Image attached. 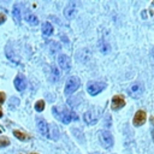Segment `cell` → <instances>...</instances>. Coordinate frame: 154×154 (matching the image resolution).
<instances>
[{
    "label": "cell",
    "mask_w": 154,
    "mask_h": 154,
    "mask_svg": "<svg viewBox=\"0 0 154 154\" xmlns=\"http://www.w3.org/2000/svg\"><path fill=\"white\" fill-rule=\"evenodd\" d=\"M101 118V109L97 107H91L83 114V120L87 125H95Z\"/></svg>",
    "instance_id": "6da1fadb"
},
{
    "label": "cell",
    "mask_w": 154,
    "mask_h": 154,
    "mask_svg": "<svg viewBox=\"0 0 154 154\" xmlns=\"http://www.w3.org/2000/svg\"><path fill=\"white\" fill-rule=\"evenodd\" d=\"M81 85V81L77 76H71L67 78L66 83H65V89H64V93L65 95H72Z\"/></svg>",
    "instance_id": "7a4b0ae2"
},
{
    "label": "cell",
    "mask_w": 154,
    "mask_h": 154,
    "mask_svg": "<svg viewBox=\"0 0 154 154\" xmlns=\"http://www.w3.org/2000/svg\"><path fill=\"white\" fill-rule=\"evenodd\" d=\"M99 140H100V143L103 148L106 149H109L113 147V143H114V140H113V136L112 134L108 131V130H101L99 132Z\"/></svg>",
    "instance_id": "3957f363"
},
{
    "label": "cell",
    "mask_w": 154,
    "mask_h": 154,
    "mask_svg": "<svg viewBox=\"0 0 154 154\" xmlns=\"http://www.w3.org/2000/svg\"><path fill=\"white\" fill-rule=\"evenodd\" d=\"M143 90H144V87H143V84H142L141 82H134V83H131V84L129 85V88H128V94H129L131 97H134V99H138V97L142 96Z\"/></svg>",
    "instance_id": "277c9868"
},
{
    "label": "cell",
    "mask_w": 154,
    "mask_h": 154,
    "mask_svg": "<svg viewBox=\"0 0 154 154\" xmlns=\"http://www.w3.org/2000/svg\"><path fill=\"white\" fill-rule=\"evenodd\" d=\"M105 88H106V83L93 81V82H89V83H88V85H87V91H88L89 95L95 96V95L100 94Z\"/></svg>",
    "instance_id": "5b68a950"
},
{
    "label": "cell",
    "mask_w": 154,
    "mask_h": 154,
    "mask_svg": "<svg viewBox=\"0 0 154 154\" xmlns=\"http://www.w3.org/2000/svg\"><path fill=\"white\" fill-rule=\"evenodd\" d=\"M78 6H79V2L76 0H72L66 5V7L64 10V16L66 17V19H72L76 16V13L78 11Z\"/></svg>",
    "instance_id": "8992f818"
},
{
    "label": "cell",
    "mask_w": 154,
    "mask_h": 154,
    "mask_svg": "<svg viewBox=\"0 0 154 154\" xmlns=\"http://www.w3.org/2000/svg\"><path fill=\"white\" fill-rule=\"evenodd\" d=\"M53 114L55 116L57 119H59L60 122H63L64 124H69L71 122V112H69L67 109H61L59 111L58 107H53L52 108Z\"/></svg>",
    "instance_id": "52a82bcc"
},
{
    "label": "cell",
    "mask_w": 154,
    "mask_h": 154,
    "mask_svg": "<svg viewBox=\"0 0 154 154\" xmlns=\"http://www.w3.org/2000/svg\"><path fill=\"white\" fill-rule=\"evenodd\" d=\"M36 125H37L38 132H40L42 136L48 137V134H49V125H48V123H47L43 118L37 117V118H36Z\"/></svg>",
    "instance_id": "ba28073f"
},
{
    "label": "cell",
    "mask_w": 154,
    "mask_h": 154,
    "mask_svg": "<svg viewBox=\"0 0 154 154\" xmlns=\"http://www.w3.org/2000/svg\"><path fill=\"white\" fill-rule=\"evenodd\" d=\"M146 120H147V113H146L143 109H138V111L135 113V116H134L132 124H134L135 126H141V125H143V124L146 123Z\"/></svg>",
    "instance_id": "9c48e42d"
},
{
    "label": "cell",
    "mask_w": 154,
    "mask_h": 154,
    "mask_svg": "<svg viewBox=\"0 0 154 154\" xmlns=\"http://www.w3.org/2000/svg\"><path fill=\"white\" fill-rule=\"evenodd\" d=\"M91 58V52L88 48H82L76 53V59L79 63H87Z\"/></svg>",
    "instance_id": "30bf717a"
},
{
    "label": "cell",
    "mask_w": 154,
    "mask_h": 154,
    "mask_svg": "<svg viewBox=\"0 0 154 154\" xmlns=\"http://www.w3.org/2000/svg\"><path fill=\"white\" fill-rule=\"evenodd\" d=\"M125 106V100L122 95H114L111 101V108L113 111H118Z\"/></svg>",
    "instance_id": "8fae6325"
},
{
    "label": "cell",
    "mask_w": 154,
    "mask_h": 154,
    "mask_svg": "<svg viewBox=\"0 0 154 154\" xmlns=\"http://www.w3.org/2000/svg\"><path fill=\"white\" fill-rule=\"evenodd\" d=\"M58 65L64 70V71H69L71 69V59L66 55V54H60L58 57Z\"/></svg>",
    "instance_id": "7c38bea8"
},
{
    "label": "cell",
    "mask_w": 154,
    "mask_h": 154,
    "mask_svg": "<svg viewBox=\"0 0 154 154\" xmlns=\"http://www.w3.org/2000/svg\"><path fill=\"white\" fill-rule=\"evenodd\" d=\"M5 54H6V57L8 58V60H11L12 63H16V64L19 63V57H18V54L14 52V49H13L10 45H7V46L5 47Z\"/></svg>",
    "instance_id": "4fadbf2b"
},
{
    "label": "cell",
    "mask_w": 154,
    "mask_h": 154,
    "mask_svg": "<svg viewBox=\"0 0 154 154\" xmlns=\"http://www.w3.org/2000/svg\"><path fill=\"white\" fill-rule=\"evenodd\" d=\"M14 88L18 90V91H23L25 88H26V79L25 77L23 76H17L14 78Z\"/></svg>",
    "instance_id": "5bb4252c"
},
{
    "label": "cell",
    "mask_w": 154,
    "mask_h": 154,
    "mask_svg": "<svg viewBox=\"0 0 154 154\" xmlns=\"http://www.w3.org/2000/svg\"><path fill=\"white\" fill-rule=\"evenodd\" d=\"M12 17L13 19L19 24L20 20H22V7L19 4H14L13 5V8H12Z\"/></svg>",
    "instance_id": "9a60e30c"
},
{
    "label": "cell",
    "mask_w": 154,
    "mask_h": 154,
    "mask_svg": "<svg viewBox=\"0 0 154 154\" xmlns=\"http://www.w3.org/2000/svg\"><path fill=\"white\" fill-rule=\"evenodd\" d=\"M97 46H99V51L103 54H107V53L111 52V45L105 38H100L99 42H97Z\"/></svg>",
    "instance_id": "2e32d148"
},
{
    "label": "cell",
    "mask_w": 154,
    "mask_h": 154,
    "mask_svg": "<svg viewBox=\"0 0 154 154\" xmlns=\"http://www.w3.org/2000/svg\"><path fill=\"white\" fill-rule=\"evenodd\" d=\"M24 19H25L29 24H31V25H37V24H38L37 17H36L32 12H30V11H25V13H24Z\"/></svg>",
    "instance_id": "e0dca14e"
},
{
    "label": "cell",
    "mask_w": 154,
    "mask_h": 154,
    "mask_svg": "<svg viewBox=\"0 0 154 154\" xmlns=\"http://www.w3.org/2000/svg\"><path fill=\"white\" fill-rule=\"evenodd\" d=\"M42 34L43 36H51L53 34V25L49 22H45L42 24Z\"/></svg>",
    "instance_id": "ac0fdd59"
},
{
    "label": "cell",
    "mask_w": 154,
    "mask_h": 154,
    "mask_svg": "<svg viewBox=\"0 0 154 154\" xmlns=\"http://www.w3.org/2000/svg\"><path fill=\"white\" fill-rule=\"evenodd\" d=\"M48 138H52L54 141H57L59 138V131H58V128L57 125H49V134H48Z\"/></svg>",
    "instance_id": "d6986e66"
},
{
    "label": "cell",
    "mask_w": 154,
    "mask_h": 154,
    "mask_svg": "<svg viewBox=\"0 0 154 154\" xmlns=\"http://www.w3.org/2000/svg\"><path fill=\"white\" fill-rule=\"evenodd\" d=\"M59 78H60V72H59L58 67L53 65L51 67V81L52 82H57V81H59Z\"/></svg>",
    "instance_id": "ffe728a7"
},
{
    "label": "cell",
    "mask_w": 154,
    "mask_h": 154,
    "mask_svg": "<svg viewBox=\"0 0 154 154\" xmlns=\"http://www.w3.org/2000/svg\"><path fill=\"white\" fill-rule=\"evenodd\" d=\"M13 135H14V137H17V138L20 140V141H28V140L30 138V136H29L28 134H25V132H23V131H19V130H14V131H13Z\"/></svg>",
    "instance_id": "44dd1931"
},
{
    "label": "cell",
    "mask_w": 154,
    "mask_h": 154,
    "mask_svg": "<svg viewBox=\"0 0 154 154\" xmlns=\"http://www.w3.org/2000/svg\"><path fill=\"white\" fill-rule=\"evenodd\" d=\"M48 47H49V51H51V53H57L58 51H60V48H61V46H60V43L59 42H57V41H51L49 43H48Z\"/></svg>",
    "instance_id": "7402d4cb"
},
{
    "label": "cell",
    "mask_w": 154,
    "mask_h": 154,
    "mask_svg": "<svg viewBox=\"0 0 154 154\" xmlns=\"http://www.w3.org/2000/svg\"><path fill=\"white\" fill-rule=\"evenodd\" d=\"M45 106H46V103H45L43 100H37L36 103H35V109H36V112H42V111L45 109Z\"/></svg>",
    "instance_id": "603a6c76"
},
{
    "label": "cell",
    "mask_w": 154,
    "mask_h": 154,
    "mask_svg": "<svg viewBox=\"0 0 154 154\" xmlns=\"http://www.w3.org/2000/svg\"><path fill=\"white\" fill-rule=\"evenodd\" d=\"M18 105H19V99L16 97V96H12V97L10 99V101H8V106H10L11 108H13V107H17Z\"/></svg>",
    "instance_id": "cb8c5ba5"
},
{
    "label": "cell",
    "mask_w": 154,
    "mask_h": 154,
    "mask_svg": "<svg viewBox=\"0 0 154 154\" xmlns=\"http://www.w3.org/2000/svg\"><path fill=\"white\" fill-rule=\"evenodd\" d=\"M10 144V138L5 136H0V147H7Z\"/></svg>",
    "instance_id": "d4e9b609"
},
{
    "label": "cell",
    "mask_w": 154,
    "mask_h": 154,
    "mask_svg": "<svg viewBox=\"0 0 154 154\" xmlns=\"http://www.w3.org/2000/svg\"><path fill=\"white\" fill-rule=\"evenodd\" d=\"M112 124V118L109 116H106V119H105V126L106 128H109Z\"/></svg>",
    "instance_id": "484cf974"
},
{
    "label": "cell",
    "mask_w": 154,
    "mask_h": 154,
    "mask_svg": "<svg viewBox=\"0 0 154 154\" xmlns=\"http://www.w3.org/2000/svg\"><path fill=\"white\" fill-rule=\"evenodd\" d=\"M5 20H6V14H5V13H2V12H0V25H1V24H4V23H5Z\"/></svg>",
    "instance_id": "4316f807"
},
{
    "label": "cell",
    "mask_w": 154,
    "mask_h": 154,
    "mask_svg": "<svg viewBox=\"0 0 154 154\" xmlns=\"http://www.w3.org/2000/svg\"><path fill=\"white\" fill-rule=\"evenodd\" d=\"M5 99H6V95L4 91H0V105L5 102Z\"/></svg>",
    "instance_id": "83f0119b"
},
{
    "label": "cell",
    "mask_w": 154,
    "mask_h": 154,
    "mask_svg": "<svg viewBox=\"0 0 154 154\" xmlns=\"http://www.w3.org/2000/svg\"><path fill=\"white\" fill-rule=\"evenodd\" d=\"M71 119H75V120H77V119H78V117L76 116V113H73V112H71Z\"/></svg>",
    "instance_id": "f1b7e54d"
},
{
    "label": "cell",
    "mask_w": 154,
    "mask_h": 154,
    "mask_svg": "<svg viewBox=\"0 0 154 154\" xmlns=\"http://www.w3.org/2000/svg\"><path fill=\"white\" fill-rule=\"evenodd\" d=\"M152 58H153V59H154V48H153V49H152Z\"/></svg>",
    "instance_id": "f546056e"
},
{
    "label": "cell",
    "mask_w": 154,
    "mask_h": 154,
    "mask_svg": "<svg viewBox=\"0 0 154 154\" xmlns=\"http://www.w3.org/2000/svg\"><path fill=\"white\" fill-rule=\"evenodd\" d=\"M2 117V111H1V108H0V118Z\"/></svg>",
    "instance_id": "4dcf8cb0"
},
{
    "label": "cell",
    "mask_w": 154,
    "mask_h": 154,
    "mask_svg": "<svg viewBox=\"0 0 154 154\" xmlns=\"http://www.w3.org/2000/svg\"><path fill=\"white\" fill-rule=\"evenodd\" d=\"M30 154H37V153H30Z\"/></svg>",
    "instance_id": "1f68e13d"
}]
</instances>
